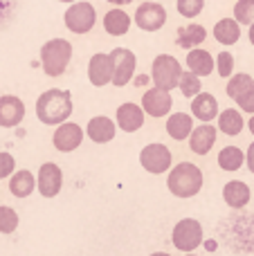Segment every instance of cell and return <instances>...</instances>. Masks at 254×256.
I'll return each mask as SVG.
<instances>
[{"mask_svg":"<svg viewBox=\"0 0 254 256\" xmlns=\"http://www.w3.org/2000/svg\"><path fill=\"white\" fill-rule=\"evenodd\" d=\"M74 110V102L68 90L50 88L36 99V117L45 126H58L68 122V117Z\"/></svg>","mask_w":254,"mask_h":256,"instance_id":"1","label":"cell"},{"mask_svg":"<svg viewBox=\"0 0 254 256\" xmlns=\"http://www.w3.org/2000/svg\"><path fill=\"white\" fill-rule=\"evenodd\" d=\"M202 171L194 162H180L174 168H169V178H166V186L176 198H194L200 194L202 189Z\"/></svg>","mask_w":254,"mask_h":256,"instance_id":"2","label":"cell"},{"mask_svg":"<svg viewBox=\"0 0 254 256\" xmlns=\"http://www.w3.org/2000/svg\"><path fill=\"white\" fill-rule=\"evenodd\" d=\"M72 43L66 38H52L40 48V68L48 76H61L72 58Z\"/></svg>","mask_w":254,"mask_h":256,"instance_id":"3","label":"cell"},{"mask_svg":"<svg viewBox=\"0 0 254 256\" xmlns=\"http://www.w3.org/2000/svg\"><path fill=\"white\" fill-rule=\"evenodd\" d=\"M182 74V66L176 56L171 54H158L153 58V66H151V81L158 86V88H164V90H174L178 88V79Z\"/></svg>","mask_w":254,"mask_h":256,"instance_id":"4","label":"cell"},{"mask_svg":"<svg viewBox=\"0 0 254 256\" xmlns=\"http://www.w3.org/2000/svg\"><path fill=\"white\" fill-rule=\"evenodd\" d=\"M63 22H66V27L72 34H88L94 27V22H97V9L92 7V2L74 0V2H70V7L66 9Z\"/></svg>","mask_w":254,"mask_h":256,"instance_id":"5","label":"cell"},{"mask_svg":"<svg viewBox=\"0 0 254 256\" xmlns=\"http://www.w3.org/2000/svg\"><path fill=\"white\" fill-rule=\"evenodd\" d=\"M171 243L180 252H194L202 243V225L196 218H182L171 232Z\"/></svg>","mask_w":254,"mask_h":256,"instance_id":"6","label":"cell"},{"mask_svg":"<svg viewBox=\"0 0 254 256\" xmlns=\"http://www.w3.org/2000/svg\"><path fill=\"white\" fill-rule=\"evenodd\" d=\"M110 63H112V79L110 84L117 88H124L128 81H133L135 76V68H138V56L135 52H130L128 48H115L110 54Z\"/></svg>","mask_w":254,"mask_h":256,"instance_id":"7","label":"cell"},{"mask_svg":"<svg viewBox=\"0 0 254 256\" xmlns=\"http://www.w3.org/2000/svg\"><path fill=\"white\" fill-rule=\"evenodd\" d=\"M171 162H174V153L166 148L164 144H146L140 153V164L144 166V171L153 173V176H160V173L169 171L171 168Z\"/></svg>","mask_w":254,"mask_h":256,"instance_id":"8","label":"cell"},{"mask_svg":"<svg viewBox=\"0 0 254 256\" xmlns=\"http://www.w3.org/2000/svg\"><path fill=\"white\" fill-rule=\"evenodd\" d=\"M135 25L144 32H158L166 22V9L160 2H142L135 9Z\"/></svg>","mask_w":254,"mask_h":256,"instance_id":"9","label":"cell"},{"mask_svg":"<svg viewBox=\"0 0 254 256\" xmlns=\"http://www.w3.org/2000/svg\"><path fill=\"white\" fill-rule=\"evenodd\" d=\"M174 108V99H171V92L164 88H148L142 97V110L144 115L148 117H166Z\"/></svg>","mask_w":254,"mask_h":256,"instance_id":"10","label":"cell"},{"mask_svg":"<svg viewBox=\"0 0 254 256\" xmlns=\"http://www.w3.org/2000/svg\"><path fill=\"white\" fill-rule=\"evenodd\" d=\"M86 132L84 128L79 124H72V122H63V124L56 126V130H54L52 135V144L56 150H61V153H72L74 148H79L81 142H84Z\"/></svg>","mask_w":254,"mask_h":256,"instance_id":"11","label":"cell"},{"mask_svg":"<svg viewBox=\"0 0 254 256\" xmlns=\"http://www.w3.org/2000/svg\"><path fill=\"white\" fill-rule=\"evenodd\" d=\"M38 194L43 198H56L61 194V186H63V171L58 164L54 162H45L43 166L38 168Z\"/></svg>","mask_w":254,"mask_h":256,"instance_id":"12","label":"cell"},{"mask_svg":"<svg viewBox=\"0 0 254 256\" xmlns=\"http://www.w3.org/2000/svg\"><path fill=\"white\" fill-rule=\"evenodd\" d=\"M25 120V104L16 94H2L0 97V126L16 128Z\"/></svg>","mask_w":254,"mask_h":256,"instance_id":"13","label":"cell"},{"mask_svg":"<svg viewBox=\"0 0 254 256\" xmlns=\"http://www.w3.org/2000/svg\"><path fill=\"white\" fill-rule=\"evenodd\" d=\"M88 79L94 88H104V86L110 84L112 79V63L110 56L104 52L92 54V58L88 61Z\"/></svg>","mask_w":254,"mask_h":256,"instance_id":"14","label":"cell"},{"mask_svg":"<svg viewBox=\"0 0 254 256\" xmlns=\"http://www.w3.org/2000/svg\"><path fill=\"white\" fill-rule=\"evenodd\" d=\"M216 135H218V130H216L210 122H202V126L194 128V130L189 132V137H187L189 148H192L196 155H207L212 148H214Z\"/></svg>","mask_w":254,"mask_h":256,"instance_id":"15","label":"cell"},{"mask_svg":"<svg viewBox=\"0 0 254 256\" xmlns=\"http://www.w3.org/2000/svg\"><path fill=\"white\" fill-rule=\"evenodd\" d=\"M115 120H117V126H120L124 132H135L144 126V110H142V106H138V104L126 102L117 108Z\"/></svg>","mask_w":254,"mask_h":256,"instance_id":"16","label":"cell"},{"mask_svg":"<svg viewBox=\"0 0 254 256\" xmlns=\"http://www.w3.org/2000/svg\"><path fill=\"white\" fill-rule=\"evenodd\" d=\"M117 132V124L106 115H97L88 122V128H86V135L94 142V144H108V142L115 140Z\"/></svg>","mask_w":254,"mask_h":256,"instance_id":"17","label":"cell"},{"mask_svg":"<svg viewBox=\"0 0 254 256\" xmlns=\"http://www.w3.org/2000/svg\"><path fill=\"white\" fill-rule=\"evenodd\" d=\"M192 115L200 122H212L218 115V99L212 92H198L192 97Z\"/></svg>","mask_w":254,"mask_h":256,"instance_id":"18","label":"cell"},{"mask_svg":"<svg viewBox=\"0 0 254 256\" xmlns=\"http://www.w3.org/2000/svg\"><path fill=\"white\" fill-rule=\"evenodd\" d=\"M250 198H252L250 186H248L246 182H241V180H230L228 184L223 186V200H225V204L232 207V209L248 207Z\"/></svg>","mask_w":254,"mask_h":256,"instance_id":"19","label":"cell"},{"mask_svg":"<svg viewBox=\"0 0 254 256\" xmlns=\"http://www.w3.org/2000/svg\"><path fill=\"white\" fill-rule=\"evenodd\" d=\"M36 189V178L32 171H27V168H20V171H14L12 176H9V191H12V196H16V198H27V196H32Z\"/></svg>","mask_w":254,"mask_h":256,"instance_id":"20","label":"cell"},{"mask_svg":"<svg viewBox=\"0 0 254 256\" xmlns=\"http://www.w3.org/2000/svg\"><path fill=\"white\" fill-rule=\"evenodd\" d=\"M187 68L198 76H210L214 72V56L202 48H192L187 54Z\"/></svg>","mask_w":254,"mask_h":256,"instance_id":"21","label":"cell"},{"mask_svg":"<svg viewBox=\"0 0 254 256\" xmlns=\"http://www.w3.org/2000/svg\"><path fill=\"white\" fill-rule=\"evenodd\" d=\"M130 25H133V18L124 12V9H110L104 16V30L110 36H124L128 34Z\"/></svg>","mask_w":254,"mask_h":256,"instance_id":"22","label":"cell"},{"mask_svg":"<svg viewBox=\"0 0 254 256\" xmlns=\"http://www.w3.org/2000/svg\"><path fill=\"white\" fill-rule=\"evenodd\" d=\"M216 120H218V130L228 137L241 135L243 126H246V120H243L241 110H236V108H225L220 115H216Z\"/></svg>","mask_w":254,"mask_h":256,"instance_id":"23","label":"cell"},{"mask_svg":"<svg viewBox=\"0 0 254 256\" xmlns=\"http://www.w3.org/2000/svg\"><path fill=\"white\" fill-rule=\"evenodd\" d=\"M205 38H207V30L202 25H198V22L180 27L178 34H176V43H178V48H184V50L198 48V45H202Z\"/></svg>","mask_w":254,"mask_h":256,"instance_id":"24","label":"cell"},{"mask_svg":"<svg viewBox=\"0 0 254 256\" xmlns=\"http://www.w3.org/2000/svg\"><path fill=\"white\" fill-rule=\"evenodd\" d=\"M194 130V117L187 112H174L166 120V132L169 137H174L176 142H182L189 137V132Z\"/></svg>","mask_w":254,"mask_h":256,"instance_id":"25","label":"cell"},{"mask_svg":"<svg viewBox=\"0 0 254 256\" xmlns=\"http://www.w3.org/2000/svg\"><path fill=\"white\" fill-rule=\"evenodd\" d=\"M214 38L220 45H234L241 38V25L236 22V18H220L214 25Z\"/></svg>","mask_w":254,"mask_h":256,"instance_id":"26","label":"cell"},{"mask_svg":"<svg viewBox=\"0 0 254 256\" xmlns=\"http://www.w3.org/2000/svg\"><path fill=\"white\" fill-rule=\"evenodd\" d=\"M250 90H254V79L250 74H246V72L232 74V76H230V81H228V86H225L228 97L234 99V102H236L238 97H243V94H248Z\"/></svg>","mask_w":254,"mask_h":256,"instance_id":"27","label":"cell"},{"mask_svg":"<svg viewBox=\"0 0 254 256\" xmlns=\"http://www.w3.org/2000/svg\"><path fill=\"white\" fill-rule=\"evenodd\" d=\"M243 164H246V153H243L238 146H225L218 153V166L223 168V171H228V173L238 171Z\"/></svg>","mask_w":254,"mask_h":256,"instance_id":"28","label":"cell"},{"mask_svg":"<svg viewBox=\"0 0 254 256\" xmlns=\"http://www.w3.org/2000/svg\"><path fill=\"white\" fill-rule=\"evenodd\" d=\"M178 88H180V92H182L184 97L192 99L194 94H198V92L202 90V81H200V76L194 74V72L189 70V72H182V74H180Z\"/></svg>","mask_w":254,"mask_h":256,"instance_id":"29","label":"cell"},{"mask_svg":"<svg viewBox=\"0 0 254 256\" xmlns=\"http://www.w3.org/2000/svg\"><path fill=\"white\" fill-rule=\"evenodd\" d=\"M234 18L238 25H252L254 22V0H236L234 4Z\"/></svg>","mask_w":254,"mask_h":256,"instance_id":"30","label":"cell"},{"mask_svg":"<svg viewBox=\"0 0 254 256\" xmlns=\"http://www.w3.org/2000/svg\"><path fill=\"white\" fill-rule=\"evenodd\" d=\"M18 222H20V218H18L16 209L2 204V207H0V234H14Z\"/></svg>","mask_w":254,"mask_h":256,"instance_id":"31","label":"cell"},{"mask_svg":"<svg viewBox=\"0 0 254 256\" xmlns=\"http://www.w3.org/2000/svg\"><path fill=\"white\" fill-rule=\"evenodd\" d=\"M176 9L184 18H196L205 9V0H176Z\"/></svg>","mask_w":254,"mask_h":256,"instance_id":"32","label":"cell"},{"mask_svg":"<svg viewBox=\"0 0 254 256\" xmlns=\"http://www.w3.org/2000/svg\"><path fill=\"white\" fill-rule=\"evenodd\" d=\"M214 70H218V76L230 79V76L234 74V56H232V52H220L218 56L214 58Z\"/></svg>","mask_w":254,"mask_h":256,"instance_id":"33","label":"cell"},{"mask_svg":"<svg viewBox=\"0 0 254 256\" xmlns=\"http://www.w3.org/2000/svg\"><path fill=\"white\" fill-rule=\"evenodd\" d=\"M16 171V160H14L12 153H0V180H4V178H9L12 173Z\"/></svg>","mask_w":254,"mask_h":256,"instance_id":"34","label":"cell"},{"mask_svg":"<svg viewBox=\"0 0 254 256\" xmlns=\"http://www.w3.org/2000/svg\"><path fill=\"white\" fill-rule=\"evenodd\" d=\"M238 108H241L243 112H250V115H254V90H250L248 94H243V97L236 99Z\"/></svg>","mask_w":254,"mask_h":256,"instance_id":"35","label":"cell"},{"mask_svg":"<svg viewBox=\"0 0 254 256\" xmlns=\"http://www.w3.org/2000/svg\"><path fill=\"white\" fill-rule=\"evenodd\" d=\"M246 164H248V168H250V173H254V142L250 144V148H248V153H246Z\"/></svg>","mask_w":254,"mask_h":256,"instance_id":"36","label":"cell"},{"mask_svg":"<svg viewBox=\"0 0 254 256\" xmlns=\"http://www.w3.org/2000/svg\"><path fill=\"white\" fill-rule=\"evenodd\" d=\"M106 2H110V4H117V7H124V4L133 2V0H106Z\"/></svg>","mask_w":254,"mask_h":256,"instance_id":"37","label":"cell"},{"mask_svg":"<svg viewBox=\"0 0 254 256\" xmlns=\"http://www.w3.org/2000/svg\"><path fill=\"white\" fill-rule=\"evenodd\" d=\"M248 38H250V43L254 45V22L250 25V30H248Z\"/></svg>","mask_w":254,"mask_h":256,"instance_id":"38","label":"cell"},{"mask_svg":"<svg viewBox=\"0 0 254 256\" xmlns=\"http://www.w3.org/2000/svg\"><path fill=\"white\" fill-rule=\"evenodd\" d=\"M148 81H151L148 76H138V81H135V84H138V86H144V84H148Z\"/></svg>","mask_w":254,"mask_h":256,"instance_id":"39","label":"cell"},{"mask_svg":"<svg viewBox=\"0 0 254 256\" xmlns=\"http://www.w3.org/2000/svg\"><path fill=\"white\" fill-rule=\"evenodd\" d=\"M248 128H250V132H252V135H254V115L250 117V122H248Z\"/></svg>","mask_w":254,"mask_h":256,"instance_id":"40","label":"cell"},{"mask_svg":"<svg viewBox=\"0 0 254 256\" xmlns=\"http://www.w3.org/2000/svg\"><path fill=\"white\" fill-rule=\"evenodd\" d=\"M151 256H171V254H166V252H153Z\"/></svg>","mask_w":254,"mask_h":256,"instance_id":"41","label":"cell"},{"mask_svg":"<svg viewBox=\"0 0 254 256\" xmlns=\"http://www.w3.org/2000/svg\"><path fill=\"white\" fill-rule=\"evenodd\" d=\"M58 2H66V4H70V2H74V0H58Z\"/></svg>","mask_w":254,"mask_h":256,"instance_id":"42","label":"cell"},{"mask_svg":"<svg viewBox=\"0 0 254 256\" xmlns=\"http://www.w3.org/2000/svg\"><path fill=\"white\" fill-rule=\"evenodd\" d=\"M184 256H198V254H194V252H187V254H184Z\"/></svg>","mask_w":254,"mask_h":256,"instance_id":"43","label":"cell"}]
</instances>
